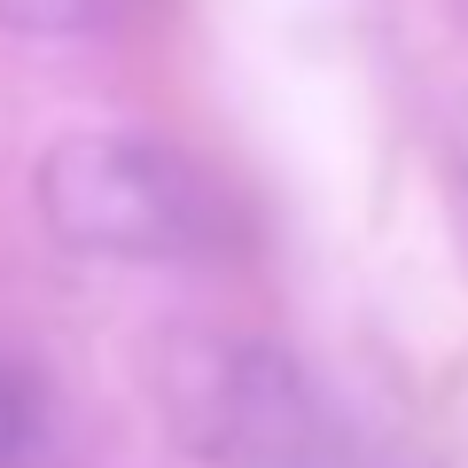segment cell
I'll return each instance as SVG.
<instances>
[{
    "label": "cell",
    "instance_id": "cell-1",
    "mask_svg": "<svg viewBox=\"0 0 468 468\" xmlns=\"http://www.w3.org/2000/svg\"><path fill=\"white\" fill-rule=\"evenodd\" d=\"M32 203L63 250L117 266H180L227 242L218 187L149 133H63L32 172Z\"/></svg>",
    "mask_w": 468,
    "mask_h": 468
},
{
    "label": "cell",
    "instance_id": "cell-2",
    "mask_svg": "<svg viewBox=\"0 0 468 468\" xmlns=\"http://www.w3.org/2000/svg\"><path fill=\"white\" fill-rule=\"evenodd\" d=\"M165 421L211 468H335V421L289 351L258 335H172L156 359Z\"/></svg>",
    "mask_w": 468,
    "mask_h": 468
},
{
    "label": "cell",
    "instance_id": "cell-3",
    "mask_svg": "<svg viewBox=\"0 0 468 468\" xmlns=\"http://www.w3.org/2000/svg\"><path fill=\"white\" fill-rule=\"evenodd\" d=\"M133 0H0V32L16 39H94L125 24Z\"/></svg>",
    "mask_w": 468,
    "mask_h": 468
},
{
    "label": "cell",
    "instance_id": "cell-4",
    "mask_svg": "<svg viewBox=\"0 0 468 468\" xmlns=\"http://www.w3.org/2000/svg\"><path fill=\"white\" fill-rule=\"evenodd\" d=\"M39 445H48V406L0 359V468H39Z\"/></svg>",
    "mask_w": 468,
    "mask_h": 468
},
{
    "label": "cell",
    "instance_id": "cell-5",
    "mask_svg": "<svg viewBox=\"0 0 468 468\" xmlns=\"http://www.w3.org/2000/svg\"><path fill=\"white\" fill-rule=\"evenodd\" d=\"M461 172H468V141H461Z\"/></svg>",
    "mask_w": 468,
    "mask_h": 468
}]
</instances>
